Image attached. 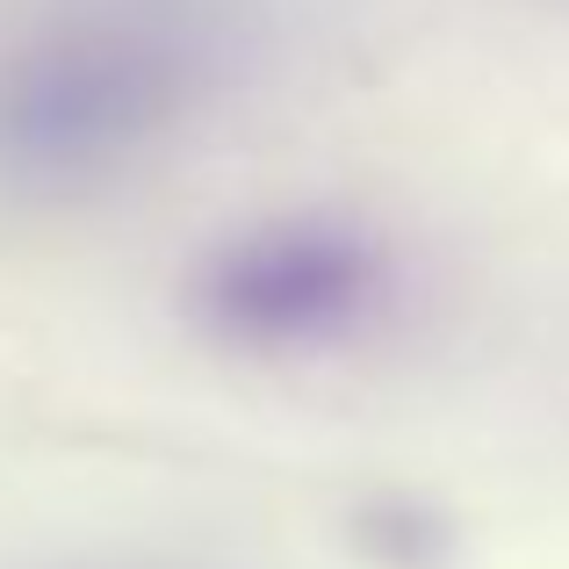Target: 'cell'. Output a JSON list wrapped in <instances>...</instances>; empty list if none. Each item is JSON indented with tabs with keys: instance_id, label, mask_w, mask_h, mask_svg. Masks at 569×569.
Instances as JSON below:
<instances>
[{
	"instance_id": "2",
	"label": "cell",
	"mask_w": 569,
	"mask_h": 569,
	"mask_svg": "<svg viewBox=\"0 0 569 569\" xmlns=\"http://www.w3.org/2000/svg\"><path fill=\"white\" fill-rule=\"evenodd\" d=\"M411 296L403 246L339 202H289L217 231L188 267V318L209 347L260 368L339 361Z\"/></svg>"
},
{
	"instance_id": "1",
	"label": "cell",
	"mask_w": 569,
	"mask_h": 569,
	"mask_svg": "<svg viewBox=\"0 0 569 569\" xmlns=\"http://www.w3.org/2000/svg\"><path fill=\"white\" fill-rule=\"evenodd\" d=\"M231 29L209 0H51L0 29V188L80 202L138 181L217 109Z\"/></svg>"
},
{
	"instance_id": "4",
	"label": "cell",
	"mask_w": 569,
	"mask_h": 569,
	"mask_svg": "<svg viewBox=\"0 0 569 569\" xmlns=\"http://www.w3.org/2000/svg\"><path fill=\"white\" fill-rule=\"evenodd\" d=\"M51 569H167V562H51Z\"/></svg>"
},
{
	"instance_id": "3",
	"label": "cell",
	"mask_w": 569,
	"mask_h": 569,
	"mask_svg": "<svg viewBox=\"0 0 569 569\" xmlns=\"http://www.w3.org/2000/svg\"><path fill=\"white\" fill-rule=\"evenodd\" d=\"M361 541L376 548L389 569H432V562L447 556V527L426 512V505H411V498H389L382 512H368L361 519Z\"/></svg>"
}]
</instances>
